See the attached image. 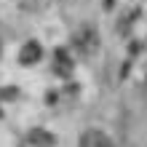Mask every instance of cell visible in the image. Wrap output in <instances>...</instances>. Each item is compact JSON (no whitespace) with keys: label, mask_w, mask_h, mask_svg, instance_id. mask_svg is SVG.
Returning a JSON list of instances; mask_svg holds the SVG:
<instances>
[{"label":"cell","mask_w":147,"mask_h":147,"mask_svg":"<svg viewBox=\"0 0 147 147\" xmlns=\"http://www.w3.org/2000/svg\"><path fill=\"white\" fill-rule=\"evenodd\" d=\"M72 46H75V48H80L83 54H91V51L99 46V35H96V30H94L91 24H83V27H78V32L72 35Z\"/></svg>","instance_id":"6da1fadb"},{"label":"cell","mask_w":147,"mask_h":147,"mask_svg":"<svg viewBox=\"0 0 147 147\" xmlns=\"http://www.w3.org/2000/svg\"><path fill=\"white\" fill-rule=\"evenodd\" d=\"M40 43L38 40H30V43H24L22 46V51H19V62L22 64H35L38 59H40Z\"/></svg>","instance_id":"277c9868"},{"label":"cell","mask_w":147,"mask_h":147,"mask_svg":"<svg viewBox=\"0 0 147 147\" xmlns=\"http://www.w3.org/2000/svg\"><path fill=\"white\" fill-rule=\"evenodd\" d=\"M27 142L32 144V147H54V134H48L46 128H32L30 131V136H27Z\"/></svg>","instance_id":"5b68a950"},{"label":"cell","mask_w":147,"mask_h":147,"mask_svg":"<svg viewBox=\"0 0 147 147\" xmlns=\"http://www.w3.org/2000/svg\"><path fill=\"white\" fill-rule=\"evenodd\" d=\"M72 67H75V62H72V56H70V51H67V48H56L54 51V62H51V70H54L56 75L67 78V75L72 72Z\"/></svg>","instance_id":"7a4b0ae2"},{"label":"cell","mask_w":147,"mask_h":147,"mask_svg":"<svg viewBox=\"0 0 147 147\" xmlns=\"http://www.w3.org/2000/svg\"><path fill=\"white\" fill-rule=\"evenodd\" d=\"M78 147H115V144H112V139H110L105 131L88 128V131H83V136H80V142H78Z\"/></svg>","instance_id":"3957f363"}]
</instances>
